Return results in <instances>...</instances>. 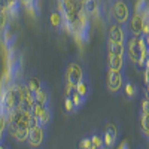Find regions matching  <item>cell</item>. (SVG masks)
<instances>
[{
    "mask_svg": "<svg viewBox=\"0 0 149 149\" xmlns=\"http://www.w3.org/2000/svg\"><path fill=\"white\" fill-rule=\"evenodd\" d=\"M34 100L42 103V104H45V106H49V91H48L45 84L42 85V88L39 91L34 93Z\"/></svg>",
    "mask_w": 149,
    "mask_h": 149,
    "instance_id": "8fae6325",
    "label": "cell"
},
{
    "mask_svg": "<svg viewBox=\"0 0 149 149\" xmlns=\"http://www.w3.org/2000/svg\"><path fill=\"white\" fill-rule=\"evenodd\" d=\"M142 112H145V113H149V98H143L142 102Z\"/></svg>",
    "mask_w": 149,
    "mask_h": 149,
    "instance_id": "484cf974",
    "label": "cell"
},
{
    "mask_svg": "<svg viewBox=\"0 0 149 149\" xmlns=\"http://www.w3.org/2000/svg\"><path fill=\"white\" fill-rule=\"evenodd\" d=\"M85 76H84V70L82 67L78 64V63H70L66 69V81L67 82H72L74 86L79 81H82Z\"/></svg>",
    "mask_w": 149,
    "mask_h": 149,
    "instance_id": "8992f818",
    "label": "cell"
},
{
    "mask_svg": "<svg viewBox=\"0 0 149 149\" xmlns=\"http://www.w3.org/2000/svg\"><path fill=\"white\" fill-rule=\"evenodd\" d=\"M148 45L145 40V36H134L128 34L125 39V52L131 63L139 66L140 69H145V61L148 58Z\"/></svg>",
    "mask_w": 149,
    "mask_h": 149,
    "instance_id": "6da1fadb",
    "label": "cell"
},
{
    "mask_svg": "<svg viewBox=\"0 0 149 149\" xmlns=\"http://www.w3.org/2000/svg\"><path fill=\"white\" fill-rule=\"evenodd\" d=\"M37 125H40V122H39V118L34 116V115H30V119H29V128H34Z\"/></svg>",
    "mask_w": 149,
    "mask_h": 149,
    "instance_id": "cb8c5ba5",
    "label": "cell"
},
{
    "mask_svg": "<svg viewBox=\"0 0 149 149\" xmlns=\"http://www.w3.org/2000/svg\"><path fill=\"white\" fill-rule=\"evenodd\" d=\"M64 107H66V112H69V113L74 112V106H73V102H72L70 97H66V100H64Z\"/></svg>",
    "mask_w": 149,
    "mask_h": 149,
    "instance_id": "603a6c76",
    "label": "cell"
},
{
    "mask_svg": "<svg viewBox=\"0 0 149 149\" xmlns=\"http://www.w3.org/2000/svg\"><path fill=\"white\" fill-rule=\"evenodd\" d=\"M109 15L112 17L113 22L127 26V22L131 17L127 0H109Z\"/></svg>",
    "mask_w": 149,
    "mask_h": 149,
    "instance_id": "7a4b0ae2",
    "label": "cell"
},
{
    "mask_svg": "<svg viewBox=\"0 0 149 149\" xmlns=\"http://www.w3.org/2000/svg\"><path fill=\"white\" fill-rule=\"evenodd\" d=\"M74 91H78L82 97H88V94H90V91H91V85H90V82H88V79L86 78H84L82 81H79L78 84H76V86H74Z\"/></svg>",
    "mask_w": 149,
    "mask_h": 149,
    "instance_id": "4fadbf2b",
    "label": "cell"
},
{
    "mask_svg": "<svg viewBox=\"0 0 149 149\" xmlns=\"http://www.w3.org/2000/svg\"><path fill=\"white\" fill-rule=\"evenodd\" d=\"M91 142H93V146H95V148H98V149L104 148L103 136H102V134H98V133H95V134H93V136H91Z\"/></svg>",
    "mask_w": 149,
    "mask_h": 149,
    "instance_id": "ffe728a7",
    "label": "cell"
},
{
    "mask_svg": "<svg viewBox=\"0 0 149 149\" xmlns=\"http://www.w3.org/2000/svg\"><path fill=\"white\" fill-rule=\"evenodd\" d=\"M91 146H93L91 137H84V139L79 142V149H90Z\"/></svg>",
    "mask_w": 149,
    "mask_h": 149,
    "instance_id": "7402d4cb",
    "label": "cell"
},
{
    "mask_svg": "<svg viewBox=\"0 0 149 149\" xmlns=\"http://www.w3.org/2000/svg\"><path fill=\"white\" fill-rule=\"evenodd\" d=\"M146 98H149V84L146 85Z\"/></svg>",
    "mask_w": 149,
    "mask_h": 149,
    "instance_id": "f546056e",
    "label": "cell"
},
{
    "mask_svg": "<svg viewBox=\"0 0 149 149\" xmlns=\"http://www.w3.org/2000/svg\"><path fill=\"white\" fill-rule=\"evenodd\" d=\"M124 58H125V55H107L109 69H112V70H124Z\"/></svg>",
    "mask_w": 149,
    "mask_h": 149,
    "instance_id": "30bf717a",
    "label": "cell"
},
{
    "mask_svg": "<svg viewBox=\"0 0 149 149\" xmlns=\"http://www.w3.org/2000/svg\"><path fill=\"white\" fill-rule=\"evenodd\" d=\"M145 82H146V85L149 84V67L145 69Z\"/></svg>",
    "mask_w": 149,
    "mask_h": 149,
    "instance_id": "4316f807",
    "label": "cell"
},
{
    "mask_svg": "<svg viewBox=\"0 0 149 149\" xmlns=\"http://www.w3.org/2000/svg\"><path fill=\"white\" fill-rule=\"evenodd\" d=\"M143 134H145V137L149 140V130H146V131H143Z\"/></svg>",
    "mask_w": 149,
    "mask_h": 149,
    "instance_id": "f1b7e54d",
    "label": "cell"
},
{
    "mask_svg": "<svg viewBox=\"0 0 149 149\" xmlns=\"http://www.w3.org/2000/svg\"><path fill=\"white\" fill-rule=\"evenodd\" d=\"M143 17L142 15H137V14H134L133 17H130L128 22H127V31L130 34H134V36H142L143 34Z\"/></svg>",
    "mask_w": 149,
    "mask_h": 149,
    "instance_id": "52a82bcc",
    "label": "cell"
},
{
    "mask_svg": "<svg viewBox=\"0 0 149 149\" xmlns=\"http://www.w3.org/2000/svg\"><path fill=\"white\" fill-rule=\"evenodd\" d=\"M90 149H98V148H95V146H91V148H90Z\"/></svg>",
    "mask_w": 149,
    "mask_h": 149,
    "instance_id": "1f68e13d",
    "label": "cell"
},
{
    "mask_svg": "<svg viewBox=\"0 0 149 149\" xmlns=\"http://www.w3.org/2000/svg\"><path fill=\"white\" fill-rule=\"evenodd\" d=\"M124 93H125V95L128 98H136L139 94V88H137V85H136L134 82H127L125 86H124Z\"/></svg>",
    "mask_w": 149,
    "mask_h": 149,
    "instance_id": "2e32d148",
    "label": "cell"
},
{
    "mask_svg": "<svg viewBox=\"0 0 149 149\" xmlns=\"http://www.w3.org/2000/svg\"><path fill=\"white\" fill-rule=\"evenodd\" d=\"M12 139L18 143H27L29 139V128H22V127H17L15 124H8V130H6Z\"/></svg>",
    "mask_w": 149,
    "mask_h": 149,
    "instance_id": "ba28073f",
    "label": "cell"
},
{
    "mask_svg": "<svg viewBox=\"0 0 149 149\" xmlns=\"http://www.w3.org/2000/svg\"><path fill=\"white\" fill-rule=\"evenodd\" d=\"M107 55H125V43H116L109 40Z\"/></svg>",
    "mask_w": 149,
    "mask_h": 149,
    "instance_id": "7c38bea8",
    "label": "cell"
},
{
    "mask_svg": "<svg viewBox=\"0 0 149 149\" xmlns=\"http://www.w3.org/2000/svg\"><path fill=\"white\" fill-rule=\"evenodd\" d=\"M17 2H18V0H17Z\"/></svg>",
    "mask_w": 149,
    "mask_h": 149,
    "instance_id": "836d02e7",
    "label": "cell"
},
{
    "mask_svg": "<svg viewBox=\"0 0 149 149\" xmlns=\"http://www.w3.org/2000/svg\"><path fill=\"white\" fill-rule=\"evenodd\" d=\"M45 142V127L37 125L34 128H29V139H27V145L30 148H40Z\"/></svg>",
    "mask_w": 149,
    "mask_h": 149,
    "instance_id": "277c9868",
    "label": "cell"
},
{
    "mask_svg": "<svg viewBox=\"0 0 149 149\" xmlns=\"http://www.w3.org/2000/svg\"><path fill=\"white\" fill-rule=\"evenodd\" d=\"M73 91H74V85L72 82H67L66 81V97H70Z\"/></svg>",
    "mask_w": 149,
    "mask_h": 149,
    "instance_id": "d4e9b609",
    "label": "cell"
},
{
    "mask_svg": "<svg viewBox=\"0 0 149 149\" xmlns=\"http://www.w3.org/2000/svg\"><path fill=\"white\" fill-rule=\"evenodd\" d=\"M146 9H148V0H139V2L136 3V6H134V14L143 17Z\"/></svg>",
    "mask_w": 149,
    "mask_h": 149,
    "instance_id": "d6986e66",
    "label": "cell"
},
{
    "mask_svg": "<svg viewBox=\"0 0 149 149\" xmlns=\"http://www.w3.org/2000/svg\"><path fill=\"white\" fill-rule=\"evenodd\" d=\"M2 33H3V30H2V27H0V36H2Z\"/></svg>",
    "mask_w": 149,
    "mask_h": 149,
    "instance_id": "4dcf8cb0",
    "label": "cell"
},
{
    "mask_svg": "<svg viewBox=\"0 0 149 149\" xmlns=\"http://www.w3.org/2000/svg\"><path fill=\"white\" fill-rule=\"evenodd\" d=\"M51 107H49V106H46L45 107V110L42 112V115L39 116V122H40V125L42 127H46L48 125V124L49 122H51Z\"/></svg>",
    "mask_w": 149,
    "mask_h": 149,
    "instance_id": "e0dca14e",
    "label": "cell"
},
{
    "mask_svg": "<svg viewBox=\"0 0 149 149\" xmlns=\"http://www.w3.org/2000/svg\"><path fill=\"white\" fill-rule=\"evenodd\" d=\"M127 27L118 22H110L109 26V40L110 42H116V43H125L127 39Z\"/></svg>",
    "mask_w": 149,
    "mask_h": 149,
    "instance_id": "3957f363",
    "label": "cell"
},
{
    "mask_svg": "<svg viewBox=\"0 0 149 149\" xmlns=\"http://www.w3.org/2000/svg\"><path fill=\"white\" fill-rule=\"evenodd\" d=\"M116 139H118V128L115 124H107L106 127V131L103 134V142H104V148L107 149H112L116 143Z\"/></svg>",
    "mask_w": 149,
    "mask_h": 149,
    "instance_id": "9c48e42d",
    "label": "cell"
},
{
    "mask_svg": "<svg viewBox=\"0 0 149 149\" xmlns=\"http://www.w3.org/2000/svg\"><path fill=\"white\" fill-rule=\"evenodd\" d=\"M24 84H26L27 86H29V90L34 94V93H37L40 88H42V85H43V82L42 81H39L37 78H27L26 81H24Z\"/></svg>",
    "mask_w": 149,
    "mask_h": 149,
    "instance_id": "5bb4252c",
    "label": "cell"
},
{
    "mask_svg": "<svg viewBox=\"0 0 149 149\" xmlns=\"http://www.w3.org/2000/svg\"><path fill=\"white\" fill-rule=\"evenodd\" d=\"M0 149H9V146L3 142V143H0Z\"/></svg>",
    "mask_w": 149,
    "mask_h": 149,
    "instance_id": "83f0119b",
    "label": "cell"
},
{
    "mask_svg": "<svg viewBox=\"0 0 149 149\" xmlns=\"http://www.w3.org/2000/svg\"><path fill=\"white\" fill-rule=\"evenodd\" d=\"M81 2H84V3H85V2H88V0H81Z\"/></svg>",
    "mask_w": 149,
    "mask_h": 149,
    "instance_id": "d6a6232c",
    "label": "cell"
},
{
    "mask_svg": "<svg viewBox=\"0 0 149 149\" xmlns=\"http://www.w3.org/2000/svg\"><path fill=\"white\" fill-rule=\"evenodd\" d=\"M70 98H72V102H73L74 110H78V109L85 103V97H82L78 91H73V93H72V95H70Z\"/></svg>",
    "mask_w": 149,
    "mask_h": 149,
    "instance_id": "ac0fdd59",
    "label": "cell"
},
{
    "mask_svg": "<svg viewBox=\"0 0 149 149\" xmlns=\"http://www.w3.org/2000/svg\"><path fill=\"white\" fill-rule=\"evenodd\" d=\"M49 21H51V26H52L55 30H60L61 27H63L64 18H63V15H61L58 10H54L52 14H51V18H49Z\"/></svg>",
    "mask_w": 149,
    "mask_h": 149,
    "instance_id": "9a60e30c",
    "label": "cell"
},
{
    "mask_svg": "<svg viewBox=\"0 0 149 149\" xmlns=\"http://www.w3.org/2000/svg\"><path fill=\"white\" fill-rule=\"evenodd\" d=\"M106 82H107V88H109L112 93L119 91V90L122 88V82H124L122 70H112V69H109V70H107Z\"/></svg>",
    "mask_w": 149,
    "mask_h": 149,
    "instance_id": "5b68a950",
    "label": "cell"
},
{
    "mask_svg": "<svg viewBox=\"0 0 149 149\" xmlns=\"http://www.w3.org/2000/svg\"><path fill=\"white\" fill-rule=\"evenodd\" d=\"M140 125H142V131L149 130V113L140 112Z\"/></svg>",
    "mask_w": 149,
    "mask_h": 149,
    "instance_id": "44dd1931",
    "label": "cell"
}]
</instances>
